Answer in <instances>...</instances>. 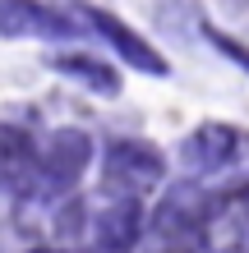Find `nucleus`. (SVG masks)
<instances>
[{
    "label": "nucleus",
    "mask_w": 249,
    "mask_h": 253,
    "mask_svg": "<svg viewBox=\"0 0 249 253\" xmlns=\"http://www.w3.org/2000/svg\"><path fill=\"white\" fill-rule=\"evenodd\" d=\"M88 166H93V138L74 125L51 129L37 143V170H33V189L28 193L33 198H60L88 175Z\"/></svg>",
    "instance_id": "nucleus-1"
},
{
    "label": "nucleus",
    "mask_w": 249,
    "mask_h": 253,
    "mask_svg": "<svg viewBox=\"0 0 249 253\" xmlns=\"http://www.w3.org/2000/svg\"><path fill=\"white\" fill-rule=\"evenodd\" d=\"M166 180V157L162 147L143 138H111L101 152V184L111 193H148Z\"/></svg>",
    "instance_id": "nucleus-2"
},
{
    "label": "nucleus",
    "mask_w": 249,
    "mask_h": 253,
    "mask_svg": "<svg viewBox=\"0 0 249 253\" xmlns=\"http://www.w3.org/2000/svg\"><path fill=\"white\" fill-rule=\"evenodd\" d=\"M245 152H249V138L236 125H222V120H203V125H194L180 138V166L194 170V175L226 170L231 161H240Z\"/></svg>",
    "instance_id": "nucleus-3"
},
{
    "label": "nucleus",
    "mask_w": 249,
    "mask_h": 253,
    "mask_svg": "<svg viewBox=\"0 0 249 253\" xmlns=\"http://www.w3.org/2000/svg\"><path fill=\"white\" fill-rule=\"evenodd\" d=\"M83 19H88V28H93V33L106 42V46L120 55L129 69L148 74V79H166V74H171V60H166V55L157 51L143 33H134V28H129L125 19H115L111 9H88Z\"/></svg>",
    "instance_id": "nucleus-4"
},
{
    "label": "nucleus",
    "mask_w": 249,
    "mask_h": 253,
    "mask_svg": "<svg viewBox=\"0 0 249 253\" xmlns=\"http://www.w3.org/2000/svg\"><path fill=\"white\" fill-rule=\"evenodd\" d=\"M0 33L5 37H37V42H65V37H79L83 23L74 14L47 5V0H0Z\"/></svg>",
    "instance_id": "nucleus-5"
},
{
    "label": "nucleus",
    "mask_w": 249,
    "mask_h": 253,
    "mask_svg": "<svg viewBox=\"0 0 249 253\" xmlns=\"http://www.w3.org/2000/svg\"><path fill=\"white\" fill-rule=\"evenodd\" d=\"M88 235H93V244L101 253H129L139 244V235H143V203H139V193H115L111 203H101L93 212Z\"/></svg>",
    "instance_id": "nucleus-6"
},
{
    "label": "nucleus",
    "mask_w": 249,
    "mask_h": 253,
    "mask_svg": "<svg viewBox=\"0 0 249 253\" xmlns=\"http://www.w3.org/2000/svg\"><path fill=\"white\" fill-rule=\"evenodd\" d=\"M203 216H208V198H203L194 184H175V189H166V198L157 203L152 226H157V235H199Z\"/></svg>",
    "instance_id": "nucleus-7"
},
{
    "label": "nucleus",
    "mask_w": 249,
    "mask_h": 253,
    "mask_svg": "<svg viewBox=\"0 0 249 253\" xmlns=\"http://www.w3.org/2000/svg\"><path fill=\"white\" fill-rule=\"evenodd\" d=\"M33 170H37V143L33 133L19 125H0V189H33Z\"/></svg>",
    "instance_id": "nucleus-8"
},
{
    "label": "nucleus",
    "mask_w": 249,
    "mask_h": 253,
    "mask_svg": "<svg viewBox=\"0 0 249 253\" xmlns=\"http://www.w3.org/2000/svg\"><path fill=\"white\" fill-rule=\"evenodd\" d=\"M47 65H51L55 74H65V79L83 83L88 92H97V97H120V69L106 65L101 55H88V51H55V55H47Z\"/></svg>",
    "instance_id": "nucleus-9"
},
{
    "label": "nucleus",
    "mask_w": 249,
    "mask_h": 253,
    "mask_svg": "<svg viewBox=\"0 0 249 253\" xmlns=\"http://www.w3.org/2000/svg\"><path fill=\"white\" fill-rule=\"evenodd\" d=\"M152 14H157V28L166 33V42H175V46H199L203 42L208 14H203L199 0H152Z\"/></svg>",
    "instance_id": "nucleus-10"
},
{
    "label": "nucleus",
    "mask_w": 249,
    "mask_h": 253,
    "mask_svg": "<svg viewBox=\"0 0 249 253\" xmlns=\"http://www.w3.org/2000/svg\"><path fill=\"white\" fill-rule=\"evenodd\" d=\"M203 42H208V46L217 51V55H222V60H231V65H240L245 74H249V46H245V42H236V37H231V33H222V28H203Z\"/></svg>",
    "instance_id": "nucleus-11"
},
{
    "label": "nucleus",
    "mask_w": 249,
    "mask_h": 253,
    "mask_svg": "<svg viewBox=\"0 0 249 253\" xmlns=\"http://www.w3.org/2000/svg\"><path fill=\"white\" fill-rule=\"evenodd\" d=\"M33 253H60V249H33Z\"/></svg>",
    "instance_id": "nucleus-12"
}]
</instances>
